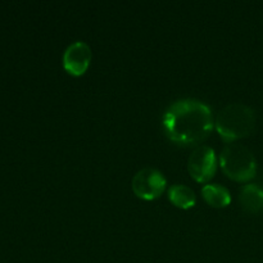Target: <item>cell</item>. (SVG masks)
<instances>
[{
  "instance_id": "6da1fadb",
  "label": "cell",
  "mask_w": 263,
  "mask_h": 263,
  "mask_svg": "<svg viewBox=\"0 0 263 263\" xmlns=\"http://www.w3.org/2000/svg\"><path fill=\"white\" fill-rule=\"evenodd\" d=\"M162 127L172 143L181 146H197L212 133V112L200 100H176L167 108Z\"/></svg>"
},
{
  "instance_id": "7a4b0ae2",
  "label": "cell",
  "mask_w": 263,
  "mask_h": 263,
  "mask_svg": "<svg viewBox=\"0 0 263 263\" xmlns=\"http://www.w3.org/2000/svg\"><path fill=\"white\" fill-rule=\"evenodd\" d=\"M256 113L241 103L226 105L216 116V131L223 141L231 144L251 135L256 127Z\"/></svg>"
},
{
  "instance_id": "3957f363",
  "label": "cell",
  "mask_w": 263,
  "mask_h": 263,
  "mask_svg": "<svg viewBox=\"0 0 263 263\" xmlns=\"http://www.w3.org/2000/svg\"><path fill=\"white\" fill-rule=\"evenodd\" d=\"M220 164L229 179L236 182L251 181L256 177L257 161L253 153L240 144H229L222 149Z\"/></svg>"
},
{
  "instance_id": "277c9868",
  "label": "cell",
  "mask_w": 263,
  "mask_h": 263,
  "mask_svg": "<svg viewBox=\"0 0 263 263\" xmlns=\"http://www.w3.org/2000/svg\"><path fill=\"white\" fill-rule=\"evenodd\" d=\"M166 177L156 168H143L134 176L131 187L138 198L143 200L158 199L166 189Z\"/></svg>"
},
{
  "instance_id": "5b68a950",
  "label": "cell",
  "mask_w": 263,
  "mask_h": 263,
  "mask_svg": "<svg viewBox=\"0 0 263 263\" xmlns=\"http://www.w3.org/2000/svg\"><path fill=\"white\" fill-rule=\"evenodd\" d=\"M187 170L197 182L204 184L213 179L217 171V158L211 146H198L190 156L187 162Z\"/></svg>"
},
{
  "instance_id": "8992f818",
  "label": "cell",
  "mask_w": 263,
  "mask_h": 263,
  "mask_svg": "<svg viewBox=\"0 0 263 263\" xmlns=\"http://www.w3.org/2000/svg\"><path fill=\"white\" fill-rule=\"evenodd\" d=\"M91 49L84 41H76L63 54V67L71 76L80 77L87 71L91 63Z\"/></svg>"
},
{
  "instance_id": "52a82bcc",
  "label": "cell",
  "mask_w": 263,
  "mask_h": 263,
  "mask_svg": "<svg viewBox=\"0 0 263 263\" xmlns=\"http://www.w3.org/2000/svg\"><path fill=\"white\" fill-rule=\"evenodd\" d=\"M241 208L248 213H258L263 210V189L259 185L248 184L239 194Z\"/></svg>"
},
{
  "instance_id": "ba28073f",
  "label": "cell",
  "mask_w": 263,
  "mask_h": 263,
  "mask_svg": "<svg viewBox=\"0 0 263 263\" xmlns=\"http://www.w3.org/2000/svg\"><path fill=\"white\" fill-rule=\"evenodd\" d=\"M202 195L211 207L225 208L231 203V195L229 190L217 184L205 185L202 189Z\"/></svg>"
},
{
  "instance_id": "9c48e42d",
  "label": "cell",
  "mask_w": 263,
  "mask_h": 263,
  "mask_svg": "<svg viewBox=\"0 0 263 263\" xmlns=\"http://www.w3.org/2000/svg\"><path fill=\"white\" fill-rule=\"evenodd\" d=\"M168 198L172 204L176 205L177 208H181V210H189V208L194 207L195 203H197L195 193L189 186L180 184L174 185L168 190Z\"/></svg>"
}]
</instances>
